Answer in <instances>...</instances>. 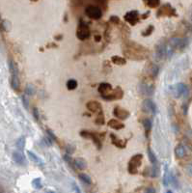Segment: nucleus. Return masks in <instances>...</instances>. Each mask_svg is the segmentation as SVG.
Masks as SVG:
<instances>
[{
    "label": "nucleus",
    "mask_w": 192,
    "mask_h": 193,
    "mask_svg": "<svg viewBox=\"0 0 192 193\" xmlns=\"http://www.w3.org/2000/svg\"><path fill=\"white\" fill-rule=\"evenodd\" d=\"M169 184L175 188L179 187V182H178L176 176L172 173V172H170L169 173Z\"/></svg>",
    "instance_id": "393cba45"
},
{
    "label": "nucleus",
    "mask_w": 192,
    "mask_h": 193,
    "mask_svg": "<svg viewBox=\"0 0 192 193\" xmlns=\"http://www.w3.org/2000/svg\"><path fill=\"white\" fill-rule=\"evenodd\" d=\"M91 36V30L89 26L83 22H79L77 30H76V37L80 41H85L87 39H89Z\"/></svg>",
    "instance_id": "7ed1b4c3"
},
{
    "label": "nucleus",
    "mask_w": 192,
    "mask_h": 193,
    "mask_svg": "<svg viewBox=\"0 0 192 193\" xmlns=\"http://www.w3.org/2000/svg\"><path fill=\"white\" fill-rule=\"evenodd\" d=\"M63 159H64V160L69 164V167H72V170H75V159H72L71 156H69V154H64V156H63Z\"/></svg>",
    "instance_id": "bb28decb"
},
{
    "label": "nucleus",
    "mask_w": 192,
    "mask_h": 193,
    "mask_svg": "<svg viewBox=\"0 0 192 193\" xmlns=\"http://www.w3.org/2000/svg\"><path fill=\"white\" fill-rule=\"evenodd\" d=\"M139 88H140L139 89L140 93L147 97H152L153 93H155V86H153V84L141 82L140 85H139Z\"/></svg>",
    "instance_id": "0eeeda50"
},
{
    "label": "nucleus",
    "mask_w": 192,
    "mask_h": 193,
    "mask_svg": "<svg viewBox=\"0 0 192 193\" xmlns=\"http://www.w3.org/2000/svg\"><path fill=\"white\" fill-rule=\"evenodd\" d=\"M186 148L183 147V145H181V144H179L176 148H175V156L178 159H183V157L186 156Z\"/></svg>",
    "instance_id": "f3484780"
},
{
    "label": "nucleus",
    "mask_w": 192,
    "mask_h": 193,
    "mask_svg": "<svg viewBox=\"0 0 192 193\" xmlns=\"http://www.w3.org/2000/svg\"><path fill=\"white\" fill-rule=\"evenodd\" d=\"M149 15H150V12H147V13H145V14H144V16H142L141 17H142L143 19H145L146 17H149Z\"/></svg>",
    "instance_id": "6e6d98bb"
},
{
    "label": "nucleus",
    "mask_w": 192,
    "mask_h": 193,
    "mask_svg": "<svg viewBox=\"0 0 192 193\" xmlns=\"http://www.w3.org/2000/svg\"><path fill=\"white\" fill-rule=\"evenodd\" d=\"M25 144H26L25 137H24V136H21V137H19L16 140V148L19 149V152H22V151L24 150V147H25Z\"/></svg>",
    "instance_id": "b1692460"
},
{
    "label": "nucleus",
    "mask_w": 192,
    "mask_h": 193,
    "mask_svg": "<svg viewBox=\"0 0 192 193\" xmlns=\"http://www.w3.org/2000/svg\"><path fill=\"white\" fill-rule=\"evenodd\" d=\"M13 160L17 164V165H20V166H24L27 164V161L24 154L19 152V151H16V152L13 153Z\"/></svg>",
    "instance_id": "9d476101"
},
{
    "label": "nucleus",
    "mask_w": 192,
    "mask_h": 193,
    "mask_svg": "<svg viewBox=\"0 0 192 193\" xmlns=\"http://www.w3.org/2000/svg\"><path fill=\"white\" fill-rule=\"evenodd\" d=\"M110 22L112 23H119L120 22V19L117 16H111L110 17Z\"/></svg>",
    "instance_id": "de8ad7c7"
},
{
    "label": "nucleus",
    "mask_w": 192,
    "mask_h": 193,
    "mask_svg": "<svg viewBox=\"0 0 192 193\" xmlns=\"http://www.w3.org/2000/svg\"><path fill=\"white\" fill-rule=\"evenodd\" d=\"M11 86L15 91H19V89H20V81H19V75H12Z\"/></svg>",
    "instance_id": "2eb2a0df"
},
{
    "label": "nucleus",
    "mask_w": 192,
    "mask_h": 193,
    "mask_svg": "<svg viewBox=\"0 0 192 193\" xmlns=\"http://www.w3.org/2000/svg\"><path fill=\"white\" fill-rule=\"evenodd\" d=\"M35 94V89L32 86V84H28L25 88V95H28V96H32Z\"/></svg>",
    "instance_id": "e433bc0d"
},
{
    "label": "nucleus",
    "mask_w": 192,
    "mask_h": 193,
    "mask_svg": "<svg viewBox=\"0 0 192 193\" xmlns=\"http://www.w3.org/2000/svg\"><path fill=\"white\" fill-rule=\"evenodd\" d=\"M172 90H173L172 94L174 95V97L177 98V99H179L181 96H184V95H186L187 93V87L186 84H183V83H178L177 85L172 87Z\"/></svg>",
    "instance_id": "423d86ee"
},
{
    "label": "nucleus",
    "mask_w": 192,
    "mask_h": 193,
    "mask_svg": "<svg viewBox=\"0 0 192 193\" xmlns=\"http://www.w3.org/2000/svg\"><path fill=\"white\" fill-rule=\"evenodd\" d=\"M72 187H74V189H75V193H82L81 192V190H80V188L76 185L75 184H72Z\"/></svg>",
    "instance_id": "603ef678"
},
{
    "label": "nucleus",
    "mask_w": 192,
    "mask_h": 193,
    "mask_svg": "<svg viewBox=\"0 0 192 193\" xmlns=\"http://www.w3.org/2000/svg\"><path fill=\"white\" fill-rule=\"evenodd\" d=\"M167 193H173V192L171 191V190H168V191H167Z\"/></svg>",
    "instance_id": "bf43d9fd"
},
{
    "label": "nucleus",
    "mask_w": 192,
    "mask_h": 193,
    "mask_svg": "<svg viewBox=\"0 0 192 193\" xmlns=\"http://www.w3.org/2000/svg\"><path fill=\"white\" fill-rule=\"evenodd\" d=\"M139 16L140 15L137 11H130L125 15L124 19L130 25H135V24H137V22H139V19H140Z\"/></svg>",
    "instance_id": "39448f33"
},
{
    "label": "nucleus",
    "mask_w": 192,
    "mask_h": 193,
    "mask_svg": "<svg viewBox=\"0 0 192 193\" xmlns=\"http://www.w3.org/2000/svg\"><path fill=\"white\" fill-rule=\"evenodd\" d=\"M62 37H63L62 35H59V36H56V37H55V39H56V40H61Z\"/></svg>",
    "instance_id": "4d7b16f0"
},
{
    "label": "nucleus",
    "mask_w": 192,
    "mask_h": 193,
    "mask_svg": "<svg viewBox=\"0 0 192 193\" xmlns=\"http://www.w3.org/2000/svg\"><path fill=\"white\" fill-rule=\"evenodd\" d=\"M96 124L97 126H102L104 125L105 123V118H104V115H103V112L100 111V113H97V117L96 118Z\"/></svg>",
    "instance_id": "cd10ccee"
},
{
    "label": "nucleus",
    "mask_w": 192,
    "mask_h": 193,
    "mask_svg": "<svg viewBox=\"0 0 192 193\" xmlns=\"http://www.w3.org/2000/svg\"><path fill=\"white\" fill-rule=\"evenodd\" d=\"M78 178H79V180L81 181L82 182H84V184H88L90 185L91 184H92V180H91V178L88 176L87 174H79L78 175Z\"/></svg>",
    "instance_id": "c85d7f7f"
},
{
    "label": "nucleus",
    "mask_w": 192,
    "mask_h": 193,
    "mask_svg": "<svg viewBox=\"0 0 192 193\" xmlns=\"http://www.w3.org/2000/svg\"><path fill=\"white\" fill-rule=\"evenodd\" d=\"M77 87V81L75 79H69L67 82V88L68 90H75Z\"/></svg>",
    "instance_id": "72a5a7b5"
},
{
    "label": "nucleus",
    "mask_w": 192,
    "mask_h": 193,
    "mask_svg": "<svg viewBox=\"0 0 192 193\" xmlns=\"http://www.w3.org/2000/svg\"><path fill=\"white\" fill-rule=\"evenodd\" d=\"M113 115L115 117H117L120 120H127V119L130 117V111L124 109V108H121L120 106H116L113 109Z\"/></svg>",
    "instance_id": "1a4fd4ad"
},
{
    "label": "nucleus",
    "mask_w": 192,
    "mask_h": 193,
    "mask_svg": "<svg viewBox=\"0 0 192 193\" xmlns=\"http://www.w3.org/2000/svg\"><path fill=\"white\" fill-rule=\"evenodd\" d=\"M86 107H87V109L91 112H93V113H100V111H102V104H100L99 101H96V100H91L89 103H87Z\"/></svg>",
    "instance_id": "9b49d317"
},
{
    "label": "nucleus",
    "mask_w": 192,
    "mask_h": 193,
    "mask_svg": "<svg viewBox=\"0 0 192 193\" xmlns=\"http://www.w3.org/2000/svg\"><path fill=\"white\" fill-rule=\"evenodd\" d=\"M150 72H151V75L153 77V78L158 76V72H159L158 66L155 65V64H153V65L151 66V69H150Z\"/></svg>",
    "instance_id": "473e14b6"
},
{
    "label": "nucleus",
    "mask_w": 192,
    "mask_h": 193,
    "mask_svg": "<svg viewBox=\"0 0 192 193\" xmlns=\"http://www.w3.org/2000/svg\"><path fill=\"white\" fill-rule=\"evenodd\" d=\"M66 151H67V154H69V156H71V154L75 152V147H74V146H72V145H68V146H67V149H66Z\"/></svg>",
    "instance_id": "49530a36"
},
{
    "label": "nucleus",
    "mask_w": 192,
    "mask_h": 193,
    "mask_svg": "<svg viewBox=\"0 0 192 193\" xmlns=\"http://www.w3.org/2000/svg\"><path fill=\"white\" fill-rule=\"evenodd\" d=\"M111 90H112V86H111V84L107 83V82L100 83L99 88H97V91L100 92V96H104V95L110 94L109 92H111Z\"/></svg>",
    "instance_id": "ddd939ff"
},
{
    "label": "nucleus",
    "mask_w": 192,
    "mask_h": 193,
    "mask_svg": "<svg viewBox=\"0 0 192 193\" xmlns=\"http://www.w3.org/2000/svg\"><path fill=\"white\" fill-rule=\"evenodd\" d=\"M0 30L1 31H5L4 30V22L1 19V17H0Z\"/></svg>",
    "instance_id": "864d4df0"
},
{
    "label": "nucleus",
    "mask_w": 192,
    "mask_h": 193,
    "mask_svg": "<svg viewBox=\"0 0 192 193\" xmlns=\"http://www.w3.org/2000/svg\"><path fill=\"white\" fill-rule=\"evenodd\" d=\"M145 193H155V189L152 187H149L145 189Z\"/></svg>",
    "instance_id": "8fccbe9b"
},
{
    "label": "nucleus",
    "mask_w": 192,
    "mask_h": 193,
    "mask_svg": "<svg viewBox=\"0 0 192 193\" xmlns=\"http://www.w3.org/2000/svg\"><path fill=\"white\" fill-rule=\"evenodd\" d=\"M44 140L45 145H48V146H51V145H52L51 140H50V138H49V137H48V136H47V137H44Z\"/></svg>",
    "instance_id": "3c124183"
},
{
    "label": "nucleus",
    "mask_w": 192,
    "mask_h": 193,
    "mask_svg": "<svg viewBox=\"0 0 192 193\" xmlns=\"http://www.w3.org/2000/svg\"><path fill=\"white\" fill-rule=\"evenodd\" d=\"M153 29H155V28H153V25H150L147 29H146L144 32L142 33V36H144V37H147V36H150V35H151L152 33H153Z\"/></svg>",
    "instance_id": "a19ab883"
},
{
    "label": "nucleus",
    "mask_w": 192,
    "mask_h": 193,
    "mask_svg": "<svg viewBox=\"0 0 192 193\" xmlns=\"http://www.w3.org/2000/svg\"><path fill=\"white\" fill-rule=\"evenodd\" d=\"M47 136L52 140V141H55V142L57 141V137H56V135L54 134L53 131H52L51 129L47 128Z\"/></svg>",
    "instance_id": "79ce46f5"
},
{
    "label": "nucleus",
    "mask_w": 192,
    "mask_h": 193,
    "mask_svg": "<svg viewBox=\"0 0 192 193\" xmlns=\"http://www.w3.org/2000/svg\"><path fill=\"white\" fill-rule=\"evenodd\" d=\"M102 98L103 100H109V101H112V100H117V98H116V96H115L114 93H110V94H108V95H104V96H102Z\"/></svg>",
    "instance_id": "4c0bfd02"
},
{
    "label": "nucleus",
    "mask_w": 192,
    "mask_h": 193,
    "mask_svg": "<svg viewBox=\"0 0 192 193\" xmlns=\"http://www.w3.org/2000/svg\"><path fill=\"white\" fill-rule=\"evenodd\" d=\"M86 16L92 19H100L102 17V11L97 5H87L85 8Z\"/></svg>",
    "instance_id": "f03ea898"
},
{
    "label": "nucleus",
    "mask_w": 192,
    "mask_h": 193,
    "mask_svg": "<svg viewBox=\"0 0 192 193\" xmlns=\"http://www.w3.org/2000/svg\"><path fill=\"white\" fill-rule=\"evenodd\" d=\"M167 57V44L165 43H160L156 44L155 47V58L158 60H161V59Z\"/></svg>",
    "instance_id": "6e6552de"
},
{
    "label": "nucleus",
    "mask_w": 192,
    "mask_h": 193,
    "mask_svg": "<svg viewBox=\"0 0 192 193\" xmlns=\"http://www.w3.org/2000/svg\"><path fill=\"white\" fill-rule=\"evenodd\" d=\"M95 41L97 42V43H100V42L102 41V36H100V35H97V36L95 37Z\"/></svg>",
    "instance_id": "5fc2aeb1"
},
{
    "label": "nucleus",
    "mask_w": 192,
    "mask_h": 193,
    "mask_svg": "<svg viewBox=\"0 0 192 193\" xmlns=\"http://www.w3.org/2000/svg\"><path fill=\"white\" fill-rule=\"evenodd\" d=\"M8 65H9V70H10V72H11V75H19V69H17V65H16V63L13 60V59H9Z\"/></svg>",
    "instance_id": "412c9836"
},
{
    "label": "nucleus",
    "mask_w": 192,
    "mask_h": 193,
    "mask_svg": "<svg viewBox=\"0 0 192 193\" xmlns=\"http://www.w3.org/2000/svg\"><path fill=\"white\" fill-rule=\"evenodd\" d=\"M114 94H115V96H116L117 100L122 99V98H123V96H124V92L122 91V89L120 88V87H117L116 90H115Z\"/></svg>",
    "instance_id": "58836bf2"
},
{
    "label": "nucleus",
    "mask_w": 192,
    "mask_h": 193,
    "mask_svg": "<svg viewBox=\"0 0 192 193\" xmlns=\"http://www.w3.org/2000/svg\"><path fill=\"white\" fill-rule=\"evenodd\" d=\"M110 137H111V142L114 146H116L117 148L119 149H125L127 147V141H124V140H121L119 139L118 137L113 133L110 134Z\"/></svg>",
    "instance_id": "f8f14e48"
},
{
    "label": "nucleus",
    "mask_w": 192,
    "mask_h": 193,
    "mask_svg": "<svg viewBox=\"0 0 192 193\" xmlns=\"http://www.w3.org/2000/svg\"><path fill=\"white\" fill-rule=\"evenodd\" d=\"M142 125H143V127H144L146 134H148V133L151 131V129H152V128H153L152 120H151V119H149V118L143 119V120H142Z\"/></svg>",
    "instance_id": "aec40b11"
},
{
    "label": "nucleus",
    "mask_w": 192,
    "mask_h": 193,
    "mask_svg": "<svg viewBox=\"0 0 192 193\" xmlns=\"http://www.w3.org/2000/svg\"><path fill=\"white\" fill-rule=\"evenodd\" d=\"M142 111L144 113L152 114L155 116L156 114V104L151 99H146L142 103Z\"/></svg>",
    "instance_id": "20e7f679"
},
{
    "label": "nucleus",
    "mask_w": 192,
    "mask_h": 193,
    "mask_svg": "<svg viewBox=\"0 0 192 193\" xmlns=\"http://www.w3.org/2000/svg\"><path fill=\"white\" fill-rule=\"evenodd\" d=\"M27 154H28V156H29V159L33 161V162H35L36 164H38V165H44V162H43V160H42L39 156H37L36 154L33 153V152H31V151H27Z\"/></svg>",
    "instance_id": "a211bd4d"
},
{
    "label": "nucleus",
    "mask_w": 192,
    "mask_h": 193,
    "mask_svg": "<svg viewBox=\"0 0 192 193\" xmlns=\"http://www.w3.org/2000/svg\"><path fill=\"white\" fill-rule=\"evenodd\" d=\"M94 3H96V4H99L100 5L99 7H103L104 9L107 8V4H108V2L106 1V0H99V1H95Z\"/></svg>",
    "instance_id": "c03bdc74"
},
{
    "label": "nucleus",
    "mask_w": 192,
    "mask_h": 193,
    "mask_svg": "<svg viewBox=\"0 0 192 193\" xmlns=\"http://www.w3.org/2000/svg\"><path fill=\"white\" fill-rule=\"evenodd\" d=\"M107 125L109 128L116 129V131H120V129H123L125 128V125L123 123L117 121L116 119H111V120H109V122H108Z\"/></svg>",
    "instance_id": "4468645a"
},
{
    "label": "nucleus",
    "mask_w": 192,
    "mask_h": 193,
    "mask_svg": "<svg viewBox=\"0 0 192 193\" xmlns=\"http://www.w3.org/2000/svg\"><path fill=\"white\" fill-rule=\"evenodd\" d=\"M92 133L91 131H80V135L82 136V137H84L86 139H91V136H92Z\"/></svg>",
    "instance_id": "37998d69"
},
{
    "label": "nucleus",
    "mask_w": 192,
    "mask_h": 193,
    "mask_svg": "<svg viewBox=\"0 0 192 193\" xmlns=\"http://www.w3.org/2000/svg\"><path fill=\"white\" fill-rule=\"evenodd\" d=\"M186 171L187 172V174L189 175V176L192 177V164L191 163L187 164V165L186 166Z\"/></svg>",
    "instance_id": "09e8293b"
},
{
    "label": "nucleus",
    "mask_w": 192,
    "mask_h": 193,
    "mask_svg": "<svg viewBox=\"0 0 192 193\" xmlns=\"http://www.w3.org/2000/svg\"><path fill=\"white\" fill-rule=\"evenodd\" d=\"M91 139H92V141L95 143V145L97 146V150H100L102 149V141H100V138L97 137V135L95 134V133H92V136H91Z\"/></svg>",
    "instance_id": "7c9ffc66"
},
{
    "label": "nucleus",
    "mask_w": 192,
    "mask_h": 193,
    "mask_svg": "<svg viewBox=\"0 0 192 193\" xmlns=\"http://www.w3.org/2000/svg\"><path fill=\"white\" fill-rule=\"evenodd\" d=\"M45 193H55V192L54 191H51V190H47Z\"/></svg>",
    "instance_id": "13d9d810"
},
{
    "label": "nucleus",
    "mask_w": 192,
    "mask_h": 193,
    "mask_svg": "<svg viewBox=\"0 0 192 193\" xmlns=\"http://www.w3.org/2000/svg\"><path fill=\"white\" fill-rule=\"evenodd\" d=\"M111 61H112L113 64L115 65H119V66H123V65H125V63H127V60H125V58L121 57V56H118V55H114L111 57Z\"/></svg>",
    "instance_id": "4be33fe9"
},
{
    "label": "nucleus",
    "mask_w": 192,
    "mask_h": 193,
    "mask_svg": "<svg viewBox=\"0 0 192 193\" xmlns=\"http://www.w3.org/2000/svg\"><path fill=\"white\" fill-rule=\"evenodd\" d=\"M180 42H181V38H179V37H173V38L170 39L168 44L173 48V50H177V48L179 50Z\"/></svg>",
    "instance_id": "5701e85b"
},
{
    "label": "nucleus",
    "mask_w": 192,
    "mask_h": 193,
    "mask_svg": "<svg viewBox=\"0 0 192 193\" xmlns=\"http://www.w3.org/2000/svg\"><path fill=\"white\" fill-rule=\"evenodd\" d=\"M75 169H78V170H84V169H86V167H87L86 160L84 159H82V157L75 159Z\"/></svg>",
    "instance_id": "dca6fc26"
},
{
    "label": "nucleus",
    "mask_w": 192,
    "mask_h": 193,
    "mask_svg": "<svg viewBox=\"0 0 192 193\" xmlns=\"http://www.w3.org/2000/svg\"><path fill=\"white\" fill-rule=\"evenodd\" d=\"M147 154H148V157H149V160L151 161V163L153 165H158V157L155 156V154L153 152V150L148 147L147 149Z\"/></svg>",
    "instance_id": "6ab92c4d"
},
{
    "label": "nucleus",
    "mask_w": 192,
    "mask_h": 193,
    "mask_svg": "<svg viewBox=\"0 0 192 193\" xmlns=\"http://www.w3.org/2000/svg\"><path fill=\"white\" fill-rule=\"evenodd\" d=\"M160 175V170H159V166L158 165H153L151 168V174H150V177L151 178H158Z\"/></svg>",
    "instance_id": "a878e982"
},
{
    "label": "nucleus",
    "mask_w": 192,
    "mask_h": 193,
    "mask_svg": "<svg viewBox=\"0 0 192 193\" xmlns=\"http://www.w3.org/2000/svg\"><path fill=\"white\" fill-rule=\"evenodd\" d=\"M32 114H33V117L35 118V120H36L37 122H40V112H39V110H38L37 107H33Z\"/></svg>",
    "instance_id": "ea45409f"
},
{
    "label": "nucleus",
    "mask_w": 192,
    "mask_h": 193,
    "mask_svg": "<svg viewBox=\"0 0 192 193\" xmlns=\"http://www.w3.org/2000/svg\"><path fill=\"white\" fill-rule=\"evenodd\" d=\"M146 4H147L150 8H158L160 5V1L159 0H148V1H146Z\"/></svg>",
    "instance_id": "f704fd0d"
},
{
    "label": "nucleus",
    "mask_w": 192,
    "mask_h": 193,
    "mask_svg": "<svg viewBox=\"0 0 192 193\" xmlns=\"http://www.w3.org/2000/svg\"><path fill=\"white\" fill-rule=\"evenodd\" d=\"M188 44V38L184 37V38H181V42H180V45H179V50H184Z\"/></svg>",
    "instance_id": "c9c22d12"
},
{
    "label": "nucleus",
    "mask_w": 192,
    "mask_h": 193,
    "mask_svg": "<svg viewBox=\"0 0 192 193\" xmlns=\"http://www.w3.org/2000/svg\"><path fill=\"white\" fill-rule=\"evenodd\" d=\"M142 159H143L142 154H134V156L131 157L130 162H128V173L132 174V175H135V174L138 173V167L141 165Z\"/></svg>",
    "instance_id": "f257e3e1"
},
{
    "label": "nucleus",
    "mask_w": 192,
    "mask_h": 193,
    "mask_svg": "<svg viewBox=\"0 0 192 193\" xmlns=\"http://www.w3.org/2000/svg\"><path fill=\"white\" fill-rule=\"evenodd\" d=\"M32 187L35 189H41L43 187V182H42L41 178H36L32 181Z\"/></svg>",
    "instance_id": "2f4dec72"
},
{
    "label": "nucleus",
    "mask_w": 192,
    "mask_h": 193,
    "mask_svg": "<svg viewBox=\"0 0 192 193\" xmlns=\"http://www.w3.org/2000/svg\"><path fill=\"white\" fill-rule=\"evenodd\" d=\"M21 100H22V103L24 105V107H25L26 109H28V108H29V101H28V100H27V98L25 96H22Z\"/></svg>",
    "instance_id": "a18cd8bd"
},
{
    "label": "nucleus",
    "mask_w": 192,
    "mask_h": 193,
    "mask_svg": "<svg viewBox=\"0 0 192 193\" xmlns=\"http://www.w3.org/2000/svg\"><path fill=\"white\" fill-rule=\"evenodd\" d=\"M162 182H163L164 187H168L169 185V172H168V167H167V165H165V168H164V175H163Z\"/></svg>",
    "instance_id": "c756f323"
}]
</instances>
